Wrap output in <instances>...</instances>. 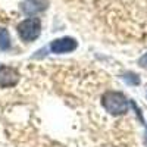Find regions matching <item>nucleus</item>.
Wrapping results in <instances>:
<instances>
[{"label":"nucleus","mask_w":147,"mask_h":147,"mask_svg":"<svg viewBox=\"0 0 147 147\" xmlns=\"http://www.w3.org/2000/svg\"><path fill=\"white\" fill-rule=\"evenodd\" d=\"M102 105L110 115H124L128 112V100L119 91H106L102 97Z\"/></svg>","instance_id":"obj_1"},{"label":"nucleus","mask_w":147,"mask_h":147,"mask_svg":"<svg viewBox=\"0 0 147 147\" xmlns=\"http://www.w3.org/2000/svg\"><path fill=\"white\" fill-rule=\"evenodd\" d=\"M16 30L21 40H24L25 43L34 41L38 38V35L41 32V21L38 18H27L18 24Z\"/></svg>","instance_id":"obj_2"},{"label":"nucleus","mask_w":147,"mask_h":147,"mask_svg":"<svg viewBox=\"0 0 147 147\" xmlns=\"http://www.w3.org/2000/svg\"><path fill=\"white\" fill-rule=\"evenodd\" d=\"M77 47H78V43L75 38H72V37H62V38H56L52 41L50 50L57 55H63V53L74 52Z\"/></svg>","instance_id":"obj_3"},{"label":"nucleus","mask_w":147,"mask_h":147,"mask_svg":"<svg viewBox=\"0 0 147 147\" xmlns=\"http://www.w3.org/2000/svg\"><path fill=\"white\" fill-rule=\"evenodd\" d=\"M18 81H19V74L16 69L6 65H0V88L15 87Z\"/></svg>","instance_id":"obj_4"},{"label":"nucleus","mask_w":147,"mask_h":147,"mask_svg":"<svg viewBox=\"0 0 147 147\" xmlns=\"http://www.w3.org/2000/svg\"><path fill=\"white\" fill-rule=\"evenodd\" d=\"M21 9L25 15H35L43 12L46 6H44V2H41V0H28V2L21 5Z\"/></svg>","instance_id":"obj_5"},{"label":"nucleus","mask_w":147,"mask_h":147,"mask_svg":"<svg viewBox=\"0 0 147 147\" xmlns=\"http://www.w3.org/2000/svg\"><path fill=\"white\" fill-rule=\"evenodd\" d=\"M10 35L6 28H0V50H7L10 49Z\"/></svg>","instance_id":"obj_6"},{"label":"nucleus","mask_w":147,"mask_h":147,"mask_svg":"<svg viewBox=\"0 0 147 147\" xmlns=\"http://www.w3.org/2000/svg\"><path fill=\"white\" fill-rule=\"evenodd\" d=\"M124 80H125L128 84H132V85L140 84V78L136 75V74H127V75L124 77Z\"/></svg>","instance_id":"obj_7"},{"label":"nucleus","mask_w":147,"mask_h":147,"mask_svg":"<svg viewBox=\"0 0 147 147\" xmlns=\"http://www.w3.org/2000/svg\"><path fill=\"white\" fill-rule=\"evenodd\" d=\"M140 65H141V66H144V68H147V53L140 59Z\"/></svg>","instance_id":"obj_8"}]
</instances>
